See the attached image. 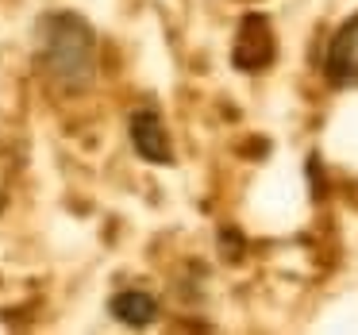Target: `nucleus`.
<instances>
[{
    "label": "nucleus",
    "mask_w": 358,
    "mask_h": 335,
    "mask_svg": "<svg viewBox=\"0 0 358 335\" xmlns=\"http://www.w3.org/2000/svg\"><path fill=\"white\" fill-rule=\"evenodd\" d=\"M39 58L47 66L50 81L70 93L93 85L96 73V39L93 27L73 12H55L39 24Z\"/></svg>",
    "instance_id": "nucleus-1"
},
{
    "label": "nucleus",
    "mask_w": 358,
    "mask_h": 335,
    "mask_svg": "<svg viewBox=\"0 0 358 335\" xmlns=\"http://www.w3.org/2000/svg\"><path fill=\"white\" fill-rule=\"evenodd\" d=\"M112 312H116L127 327H147L150 320L158 316V304L150 293H120L116 301H112Z\"/></svg>",
    "instance_id": "nucleus-5"
},
{
    "label": "nucleus",
    "mask_w": 358,
    "mask_h": 335,
    "mask_svg": "<svg viewBox=\"0 0 358 335\" xmlns=\"http://www.w3.org/2000/svg\"><path fill=\"white\" fill-rule=\"evenodd\" d=\"M324 73L335 85H347V81L358 78V16H350L347 24L335 31V39L327 43Z\"/></svg>",
    "instance_id": "nucleus-3"
},
{
    "label": "nucleus",
    "mask_w": 358,
    "mask_h": 335,
    "mask_svg": "<svg viewBox=\"0 0 358 335\" xmlns=\"http://www.w3.org/2000/svg\"><path fill=\"white\" fill-rule=\"evenodd\" d=\"M131 143L147 162L155 166H170V135H166V124L155 108H139L131 116Z\"/></svg>",
    "instance_id": "nucleus-4"
},
{
    "label": "nucleus",
    "mask_w": 358,
    "mask_h": 335,
    "mask_svg": "<svg viewBox=\"0 0 358 335\" xmlns=\"http://www.w3.org/2000/svg\"><path fill=\"white\" fill-rule=\"evenodd\" d=\"M273 27L266 16H258V12H247L239 24V39H235L231 47V62L239 66L243 73H258L266 70V66L273 62Z\"/></svg>",
    "instance_id": "nucleus-2"
}]
</instances>
